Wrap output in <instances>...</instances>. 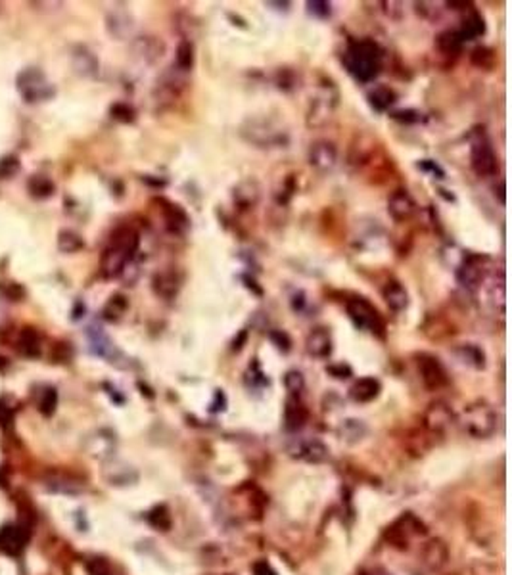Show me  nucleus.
<instances>
[{"mask_svg": "<svg viewBox=\"0 0 512 575\" xmlns=\"http://www.w3.org/2000/svg\"><path fill=\"white\" fill-rule=\"evenodd\" d=\"M382 297L384 302L388 303V307L391 309V311H396V313L405 311V309L409 307V292L405 290V286L401 282L389 280L388 284L384 286Z\"/></svg>", "mask_w": 512, "mask_h": 575, "instance_id": "a878e982", "label": "nucleus"}, {"mask_svg": "<svg viewBox=\"0 0 512 575\" xmlns=\"http://www.w3.org/2000/svg\"><path fill=\"white\" fill-rule=\"evenodd\" d=\"M269 338H271V342H273L279 350L290 351V347H292L290 335H288L286 332H282V330H271V332H269Z\"/></svg>", "mask_w": 512, "mask_h": 575, "instance_id": "49530a36", "label": "nucleus"}, {"mask_svg": "<svg viewBox=\"0 0 512 575\" xmlns=\"http://www.w3.org/2000/svg\"><path fill=\"white\" fill-rule=\"evenodd\" d=\"M242 135L250 142L257 144V146H273V144L282 142V132L280 130H273L265 123H250L248 129L242 130Z\"/></svg>", "mask_w": 512, "mask_h": 575, "instance_id": "4be33fe9", "label": "nucleus"}, {"mask_svg": "<svg viewBox=\"0 0 512 575\" xmlns=\"http://www.w3.org/2000/svg\"><path fill=\"white\" fill-rule=\"evenodd\" d=\"M85 247V240L75 230H62L58 234V249L62 254H77Z\"/></svg>", "mask_w": 512, "mask_h": 575, "instance_id": "72a5a7b5", "label": "nucleus"}, {"mask_svg": "<svg viewBox=\"0 0 512 575\" xmlns=\"http://www.w3.org/2000/svg\"><path fill=\"white\" fill-rule=\"evenodd\" d=\"M420 558H422V564L426 568L432 571H439L449 562V548L441 539H432L420 550Z\"/></svg>", "mask_w": 512, "mask_h": 575, "instance_id": "4468645a", "label": "nucleus"}, {"mask_svg": "<svg viewBox=\"0 0 512 575\" xmlns=\"http://www.w3.org/2000/svg\"><path fill=\"white\" fill-rule=\"evenodd\" d=\"M194 60H196V54H194V44H192V41L185 39V41L178 42L177 56H175L177 68L181 69V71H190V69L194 68Z\"/></svg>", "mask_w": 512, "mask_h": 575, "instance_id": "c9c22d12", "label": "nucleus"}, {"mask_svg": "<svg viewBox=\"0 0 512 575\" xmlns=\"http://www.w3.org/2000/svg\"><path fill=\"white\" fill-rule=\"evenodd\" d=\"M365 433H367V426L362 424L361 420H355V418L346 420L343 426H341V435L348 441H359Z\"/></svg>", "mask_w": 512, "mask_h": 575, "instance_id": "a19ab883", "label": "nucleus"}, {"mask_svg": "<svg viewBox=\"0 0 512 575\" xmlns=\"http://www.w3.org/2000/svg\"><path fill=\"white\" fill-rule=\"evenodd\" d=\"M152 290L161 299H175L181 290V278L175 271H161L154 274L152 278Z\"/></svg>", "mask_w": 512, "mask_h": 575, "instance_id": "f3484780", "label": "nucleus"}, {"mask_svg": "<svg viewBox=\"0 0 512 575\" xmlns=\"http://www.w3.org/2000/svg\"><path fill=\"white\" fill-rule=\"evenodd\" d=\"M58 407V393H56L54 388H44L39 397V411L44 414V416H52Z\"/></svg>", "mask_w": 512, "mask_h": 575, "instance_id": "ea45409f", "label": "nucleus"}, {"mask_svg": "<svg viewBox=\"0 0 512 575\" xmlns=\"http://www.w3.org/2000/svg\"><path fill=\"white\" fill-rule=\"evenodd\" d=\"M307 353L315 359H327L332 353V338L327 328H315L311 330V334L307 335V342H305Z\"/></svg>", "mask_w": 512, "mask_h": 575, "instance_id": "5701e85b", "label": "nucleus"}, {"mask_svg": "<svg viewBox=\"0 0 512 575\" xmlns=\"http://www.w3.org/2000/svg\"><path fill=\"white\" fill-rule=\"evenodd\" d=\"M470 165L472 171L476 173L478 177H492V175L497 173V156H495V150H493L492 142L487 138L480 137L478 140L472 142Z\"/></svg>", "mask_w": 512, "mask_h": 575, "instance_id": "6e6552de", "label": "nucleus"}, {"mask_svg": "<svg viewBox=\"0 0 512 575\" xmlns=\"http://www.w3.org/2000/svg\"><path fill=\"white\" fill-rule=\"evenodd\" d=\"M463 37L458 35V31H444V33L437 35L436 39V47L437 50L441 52L444 56H458L461 50H463Z\"/></svg>", "mask_w": 512, "mask_h": 575, "instance_id": "7c9ffc66", "label": "nucleus"}, {"mask_svg": "<svg viewBox=\"0 0 512 575\" xmlns=\"http://www.w3.org/2000/svg\"><path fill=\"white\" fill-rule=\"evenodd\" d=\"M109 113H111V117L114 119H117V121H121V123H130L133 119H135V110L130 108L129 104H114L111 106V110H109Z\"/></svg>", "mask_w": 512, "mask_h": 575, "instance_id": "c03bdc74", "label": "nucleus"}, {"mask_svg": "<svg viewBox=\"0 0 512 575\" xmlns=\"http://www.w3.org/2000/svg\"><path fill=\"white\" fill-rule=\"evenodd\" d=\"M89 342L90 350L95 351L96 355L106 357V359H111L114 351H116V347H114V343L109 342L108 335L104 334L100 328H96V326L89 328Z\"/></svg>", "mask_w": 512, "mask_h": 575, "instance_id": "2f4dec72", "label": "nucleus"}, {"mask_svg": "<svg viewBox=\"0 0 512 575\" xmlns=\"http://www.w3.org/2000/svg\"><path fill=\"white\" fill-rule=\"evenodd\" d=\"M16 347H18V351H20L23 357H31V359H35V357L41 355V338L37 334V330L25 326V328L18 334V343H16Z\"/></svg>", "mask_w": 512, "mask_h": 575, "instance_id": "c85d7f7f", "label": "nucleus"}, {"mask_svg": "<svg viewBox=\"0 0 512 575\" xmlns=\"http://www.w3.org/2000/svg\"><path fill=\"white\" fill-rule=\"evenodd\" d=\"M458 353L463 357V361L472 364L474 369H484L485 366V355L478 345H474V343H465V345L458 350Z\"/></svg>", "mask_w": 512, "mask_h": 575, "instance_id": "58836bf2", "label": "nucleus"}, {"mask_svg": "<svg viewBox=\"0 0 512 575\" xmlns=\"http://www.w3.org/2000/svg\"><path fill=\"white\" fill-rule=\"evenodd\" d=\"M396 98H397L396 92L389 89V87H384V85L376 87V89H372L369 92L370 104H372L378 111L388 110L389 106H394V104H396Z\"/></svg>", "mask_w": 512, "mask_h": 575, "instance_id": "f704fd0d", "label": "nucleus"}, {"mask_svg": "<svg viewBox=\"0 0 512 575\" xmlns=\"http://www.w3.org/2000/svg\"><path fill=\"white\" fill-rule=\"evenodd\" d=\"M284 385H286V390L292 395H295V393H300L305 388V378H303L300 370H290V372H286V376H284Z\"/></svg>", "mask_w": 512, "mask_h": 575, "instance_id": "79ce46f5", "label": "nucleus"}, {"mask_svg": "<svg viewBox=\"0 0 512 575\" xmlns=\"http://www.w3.org/2000/svg\"><path fill=\"white\" fill-rule=\"evenodd\" d=\"M374 140L370 137H355V140L349 146L348 163L351 167H362L367 165L374 156Z\"/></svg>", "mask_w": 512, "mask_h": 575, "instance_id": "aec40b11", "label": "nucleus"}, {"mask_svg": "<svg viewBox=\"0 0 512 575\" xmlns=\"http://www.w3.org/2000/svg\"><path fill=\"white\" fill-rule=\"evenodd\" d=\"M336 108V94L330 96L328 92H322L319 98H315L307 111L309 127H322L330 121Z\"/></svg>", "mask_w": 512, "mask_h": 575, "instance_id": "ddd939ff", "label": "nucleus"}, {"mask_svg": "<svg viewBox=\"0 0 512 575\" xmlns=\"http://www.w3.org/2000/svg\"><path fill=\"white\" fill-rule=\"evenodd\" d=\"M485 33V20L484 16L476 12L474 8L468 10V14L463 18L461 21V29H458V35L463 37V41H472L476 37H482Z\"/></svg>", "mask_w": 512, "mask_h": 575, "instance_id": "cd10ccee", "label": "nucleus"}, {"mask_svg": "<svg viewBox=\"0 0 512 575\" xmlns=\"http://www.w3.org/2000/svg\"><path fill=\"white\" fill-rule=\"evenodd\" d=\"M348 315L351 321L355 322L359 328L370 330L372 334H378L384 338V321L378 309L365 297H353L348 302Z\"/></svg>", "mask_w": 512, "mask_h": 575, "instance_id": "39448f33", "label": "nucleus"}, {"mask_svg": "<svg viewBox=\"0 0 512 575\" xmlns=\"http://www.w3.org/2000/svg\"><path fill=\"white\" fill-rule=\"evenodd\" d=\"M246 340H248V330H242V332L238 334V338H234L233 350L234 351L242 350V347H244V343H246Z\"/></svg>", "mask_w": 512, "mask_h": 575, "instance_id": "864d4df0", "label": "nucleus"}, {"mask_svg": "<svg viewBox=\"0 0 512 575\" xmlns=\"http://www.w3.org/2000/svg\"><path fill=\"white\" fill-rule=\"evenodd\" d=\"M28 543V533L20 526H6L0 529V548L8 555H20Z\"/></svg>", "mask_w": 512, "mask_h": 575, "instance_id": "b1692460", "label": "nucleus"}, {"mask_svg": "<svg viewBox=\"0 0 512 575\" xmlns=\"http://www.w3.org/2000/svg\"><path fill=\"white\" fill-rule=\"evenodd\" d=\"M242 280L246 282V286L250 288V290H253V292H255V295H263V290L255 286V280H253V278H250V276H244Z\"/></svg>", "mask_w": 512, "mask_h": 575, "instance_id": "5fc2aeb1", "label": "nucleus"}, {"mask_svg": "<svg viewBox=\"0 0 512 575\" xmlns=\"http://www.w3.org/2000/svg\"><path fill=\"white\" fill-rule=\"evenodd\" d=\"M127 307H129V302H127V297L123 294L111 295L108 303H106V307H104V316L108 321H119L125 315Z\"/></svg>", "mask_w": 512, "mask_h": 575, "instance_id": "e433bc0d", "label": "nucleus"}, {"mask_svg": "<svg viewBox=\"0 0 512 575\" xmlns=\"http://www.w3.org/2000/svg\"><path fill=\"white\" fill-rule=\"evenodd\" d=\"M415 199L410 198V194L407 190H396L388 199V213L391 215V219L397 223H405L415 215Z\"/></svg>", "mask_w": 512, "mask_h": 575, "instance_id": "dca6fc26", "label": "nucleus"}, {"mask_svg": "<svg viewBox=\"0 0 512 575\" xmlns=\"http://www.w3.org/2000/svg\"><path fill=\"white\" fill-rule=\"evenodd\" d=\"M71 68L77 75L92 77L98 73V58L87 47H75L71 52Z\"/></svg>", "mask_w": 512, "mask_h": 575, "instance_id": "6ab92c4d", "label": "nucleus"}, {"mask_svg": "<svg viewBox=\"0 0 512 575\" xmlns=\"http://www.w3.org/2000/svg\"><path fill=\"white\" fill-rule=\"evenodd\" d=\"M148 520H150L152 526L159 527V529H169V526H171V516L164 507L156 508V510L150 514V518H148Z\"/></svg>", "mask_w": 512, "mask_h": 575, "instance_id": "a18cd8bd", "label": "nucleus"}, {"mask_svg": "<svg viewBox=\"0 0 512 575\" xmlns=\"http://www.w3.org/2000/svg\"><path fill=\"white\" fill-rule=\"evenodd\" d=\"M140 236L133 226H117L109 236V242L100 259V273L104 278H117L125 273L135 254H137Z\"/></svg>", "mask_w": 512, "mask_h": 575, "instance_id": "f257e3e1", "label": "nucleus"}, {"mask_svg": "<svg viewBox=\"0 0 512 575\" xmlns=\"http://www.w3.org/2000/svg\"><path fill=\"white\" fill-rule=\"evenodd\" d=\"M157 204L161 206L159 209L164 213L165 225L169 228V233L183 236V234L188 230V226H190V217L186 215L185 209L181 206H177V204H173V202H167V199L164 198L157 199Z\"/></svg>", "mask_w": 512, "mask_h": 575, "instance_id": "f8f14e48", "label": "nucleus"}, {"mask_svg": "<svg viewBox=\"0 0 512 575\" xmlns=\"http://www.w3.org/2000/svg\"><path fill=\"white\" fill-rule=\"evenodd\" d=\"M343 63L357 81H374V77L380 73V68H382V50L370 39L353 41L343 56Z\"/></svg>", "mask_w": 512, "mask_h": 575, "instance_id": "f03ea898", "label": "nucleus"}, {"mask_svg": "<svg viewBox=\"0 0 512 575\" xmlns=\"http://www.w3.org/2000/svg\"><path fill=\"white\" fill-rule=\"evenodd\" d=\"M484 278L485 267L482 257H478V255H465L457 268V280L461 282V286L468 288V290H476L484 282Z\"/></svg>", "mask_w": 512, "mask_h": 575, "instance_id": "9d476101", "label": "nucleus"}, {"mask_svg": "<svg viewBox=\"0 0 512 575\" xmlns=\"http://www.w3.org/2000/svg\"><path fill=\"white\" fill-rule=\"evenodd\" d=\"M470 62L472 66H476L480 69H492L495 66V62H497V58H495V52H493L492 48L476 47L472 50Z\"/></svg>", "mask_w": 512, "mask_h": 575, "instance_id": "4c0bfd02", "label": "nucleus"}, {"mask_svg": "<svg viewBox=\"0 0 512 575\" xmlns=\"http://www.w3.org/2000/svg\"><path fill=\"white\" fill-rule=\"evenodd\" d=\"M164 50V42L157 41L156 37H140L133 42V54L138 60H142L144 63L156 62L157 58H161Z\"/></svg>", "mask_w": 512, "mask_h": 575, "instance_id": "412c9836", "label": "nucleus"}, {"mask_svg": "<svg viewBox=\"0 0 512 575\" xmlns=\"http://www.w3.org/2000/svg\"><path fill=\"white\" fill-rule=\"evenodd\" d=\"M106 27L116 39H125L133 31V20L127 12H111L106 20Z\"/></svg>", "mask_w": 512, "mask_h": 575, "instance_id": "c756f323", "label": "nucleus"}, {"mask_svg": "<svg viewBox=\"0 0 512 575\" xmlns=\"http://www.w3.org/2000/svg\"><path fill=\"white\" fill-rule=\"evenodd\" d=\"M252 569H253V575H279L273 569V566H271V564H267L265 560L255 562Z\"/></svg>", "mask_w": 512, "mask_h": 575, "instance_id": "3c124183", "label": "nucleus"}, {"mask_svg": "<svg viewBox=\"0 0 512 575\" xmlns=\"http://www.w3.org/2000/svg\"><path fill=\"white\" fill-rule=\"evenodd\" d=\"M461 426L463 430L476 439L489 438L497 430V414L492 407L484 401L472 403L463 411L461 416Z\"/></svg>", "mask_w": 512, "mask_h": 575, "instance_id": "7ed1b4c3", "label": "nucleus"}, {"mask_svg": "<svg viewBox=\"0 0 512 575\" xmlns=\"http://www.w3.org/2000/svg\"><path fill=\"white\" fill-rule=\"evenodd\" d=\"M309 412L305 409V404L301 403L300 399L290 397L286 401V407H284V424H286V430L290 431H298L300 428H303V424L307 422Z\"/></svg>", "mask_w": 512, "mask_h": 575, "instance_id": "bb28decb", "label": "nucleus"}, {"mask_svg": "<svg viewBox=\"0 0 512 575\" xmlns=\"http://www.w3.org/2000/svg\"><path fill=\"white\" fill-rule=\"evenodd\" d=\"M16 89L29 104L44 102L54 96V87L48 82L41 69L37 68H25L20 71V75L16 77Z\"/></svg>", "mask_w": 512, "mask_h": 575, "instance_id": "20e7f679", "label": "nucleus"}, {"mask_svg": "<svg viewBox=\"0 0 512 575\" xmlns=\"http://www.w3.org/2000/svg\"><path fill=\"white\" fill-rule=\"evenodd\" d=\"M420 533H426V527H424L422 521L418 520L417 516H413V514H403L399 520L394 521V524L386 529L384 537H386V541H388L391 547L401 548V550H403V548L409 547L410 539Z\"/></svg>", "mask_w": 512, "mask_h": 575, "instance_id": "423d86ee", "label": "nucleus"}, {"mask_svg": "<svg viewBox=\"0 0 512 575\" xmlns=\"http://www.w3.org/2000/svg\"><path fill=\"white\" fill-rule=\"evenodd\" d=\"M455 422V412L444 401H434L424 411V428L430 433H444Z\"/></svg>", "mask_w": 512, "mask_h": 575, "instance_id": "1a4fd4ad", "label": "nucleus"}, {"mask_svg": "<svg viewBox=\"0 0 512 575\" xmlns=\"http://www.w3.org/2000/svg\"><path fill=\"white\" fill-rule=\"evenodd\" d=\"M2 292H4V295H6L8 299H12V302H20L21 297L25 295V290H23L20 284H6V286H2Z\"/></svg>", "mask_w": 512, "mask_h": 575, "instance_id": "8fccbe9b", "label": "nucleus"}, {"mask_svg": "<svg viewBox=\"0 0 512 575\" xmlns=\"http://www.w3.org/2000/svg\"><path fill=\"white\" fill-rule=\"evenodd\" d=\"M380 390H382L380 382H378L376 378L367 376L359 378V380L351 385L349 395H351V399H353L355 403H370V401H374V399L378 397Z\"/></svg>", "mask_w": 512, "mask_h": 575, "instance_id": "393cba45", "label": "nucleus"}, {"mask_svg": "<svg viewBox=\"0 0 512 575\" xmlns=\"http://www.w3.org/2000/svg\"><path fill=\"white\" fill-rule=\"evenodd\" d=\"M226 575H231V574H226Z\"/></svg>", "mask_w": 512, "mask_h": 575, "instance_id": "4d7b16f0", "label": "nucleus"}, {"mask_svg": "<svg viewBox=\"0 0 512 575\" xmlns=\"http://www.w3.org/2000/svg\"><path fill=\"white\" fill-rule=\"evenodd\" d=\"M309 14L317 16V18H328L330 16V4L328 2H321V0H313L307 2Z\"/></svg>", "mask_w": 512, "mask_h": 575, "instance_id": "09e8293b", "label": "nucleus"}, {"mask_svg": "<svg viewBox=\"0 0 512 575\" xmlns=\"http://www.w3.org/2000/svg\"><path fill=\"white\" fill-rule=\"evenodd\" d=\"M417 369L426 390L439 391L444 390L445 385L449 383L447 370H445V366L441 364V361H439L437 357L430 355V353H418Z\"/></svg>", "mask_w": 512, "mask_h": 575, "instance_id": "0eeeda50", "label": "nucleus"}, {"mask_svg": "<svg viewBox=\"0 0 512 575\" xmlns=\"http://www.w3.org/2000/svg\"><path fill=\"white\" fill-rule=\"evenodd\" d=\"M233 198H234V204H236L240 209H252V207L255 206L261 198L260 183H257V180H253V178H246V180H242V183H238V185L234 186Z\"/></svg>", "mask_w": 512, "mask_h": 575, "instance_id": "a211bd4d", "label": "nucleus"}, {"mask_svg": "<svg viewBox=\"0 0 512 575\" xmlns=\"http://www.w3.org/2000/svg\"><path fill=\"white\" fill-rule=\"evenodd\" d=\"M290 455L305 462L319 464L328 459V447L317 439H300L294 447H290Z\"/></svg>", "mask_w": 512, "mask_h": 575, "instance_id": "2eb2a0df", "label": "nucleus"}, {"mask_svg": "<svg viewBox=\"0 0 512 575\" xmlns=\"http://www.w3.org/2000/svg\"><path fill=\"white\" fill-rule=\"evenodd\" d=\"M391 117L396 119V121H401V123H418L420 121V113H418L417 110H399V111H394L391 113Z\"/></svg>", "mask_w": 512, "mask_h": 575, "instance_id": "de8ad7c7", "label": "nucleus"}, {"mask_svg": "<svg viewBox=\"0 0 512 575\" xmlns=\"http://www.w3.org/2000/svg\"><path fill=\"white\" fill-rule=\"evenodd\" d=\"M21 163L16 156H6L0 159V178H12L16 173H20Z\"/></svg>", "mask_w": 512, "mask_h": 575, "instance_id": "37998d69", "label": "nucleus"}, {"mask_svg": "<svg viewBox=\"0 0 512 575\" xmlns=\"http://www.w3.org/2000/svg\"><path fill=\"white\" fill-rule=\"evenodd\" d=\"M328 372H330L334 378H340V380L351 376V369H349L348 364H334V366L328 369Z\"/></svg>", "mask_w": 512, "mask_h": 575, "instance_id": "603ef678", "label": "nucleus"}, {"mask_svg": "<svg viewBox=\"0 0 512 575\" xmlns=\"http://www.w3.org/2000/svg\"><path fill=\"white\" fill-rule=\"evenodd\" d=\"M28 190L37 199L50 198L54 194V183L44 175H35L28 180Z\"/></svg>", "mask_w": 512, "mask_h": 575, "instance_id": "473e14b6", "label": "nucleus"}, {"mask_svg": "<svg viewBox=\"0 0 512 575\" xmlns=\"http://www.w3.org/2000/svg\"><path fill=\"white\" fill-rule=\"evenodd\" d=\"M90 574H92V575H109L108 571H106V569H104V568H98V566H96V568L90 569Z\"/></svg>", "mask_w": 512, "mask_h": 575, "instance_id": "6e6d98bb", "label": "nucleus"}, {"mask_svg": "<svg viewBox=\"0 0 512 575\" xmlns=\"http://www.w3.org/2000/svg\"><path fill=\"white\" fill-rule=\"evenodd\" d=\"M336 161H338V148L334 146V142H330V140H317V142L311 144V148H309V163L317 171H332Z\"/></svg>", "mask_w": 512, "mask_h": 575, "instance_id": "9b49d317", "label": "nucleus"}]
</instances>
